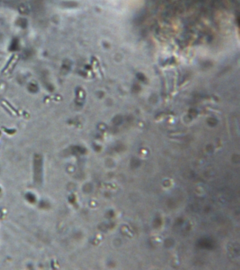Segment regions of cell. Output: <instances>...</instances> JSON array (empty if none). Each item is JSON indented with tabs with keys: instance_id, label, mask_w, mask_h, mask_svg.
Returning a JSON list of instances; mask_svg holds the SVG:
<instances>
[{
	"instance_id": "1",
	"label": "cell",
	"mask_w": 240,
	"mask_h": 270,
	"mask_svg": "<svg viewBox=\"0 0 240 270\" xmlns=\"http://www.w3.org/2000/svg\"><path fill=\"white\" fill-rule=\"evenodd\" d=\"M34 180L37 184L42 181V158L40 155H36L34 158Z\"/></svg>"
}]
</instances>
